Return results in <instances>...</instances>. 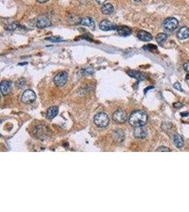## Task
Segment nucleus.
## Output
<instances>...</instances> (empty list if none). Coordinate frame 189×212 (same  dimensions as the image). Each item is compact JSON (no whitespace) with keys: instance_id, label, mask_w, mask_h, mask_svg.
<instances>
[{"instance_id":"obj_1","label":"nucleus","mask_w":189,"mask_h":212,"mask_svg":"<svg viewBox=\"0 0 189 212\" xmlns=\"http://www.w3.org/2000/svg\"><path fill=\"white\" fill-rule=\"evenodd\" d=\"M147 115L143 110H136L133 112L129 117L128 122L131 126L134 127H142L147 122Z\"/></svg>"},{"instance_id":"obj_2","label":"nucleus","mask_w":189,"mask_h":212,"mask_svg":"<svg viewBox=\"0 0 189 212\" xmlns=\"http://www.w3.org/2000/svg\"><path fill=\"white\" fill-rule=\"evenodd\" d=\"M163 28L166 33H172L179 26V20L174 17H168L163 22Z\"/></svg>"},{"instance_id":"obj_3","label":"nucleus","mask_w":189,"mask_h":212,"mask_svg":"<svg viewBox=\"0 0 189 212\" xmlns=\"http://www.w3.org/2000/svg\"><path fill=\"white\" fill-rule=\"evenodd\" d=\"M94 121L95 125H96V126L103 128V127L108 126L109 123V117L106 113H98L96 115H95Z\"/></svg>"},{"instance_id":"obj_4","label":"nucleus","mask_w":189,"mask_h":212,"mask_svg":"<svg viewBox=\"0 0 189 212\" xmlns=\"http://www.w3.org/2000/svg\"><path fill=\"white\" fill-rule=\"evenodd\" d=\"M36 99V95L32 90L25 91L21 95V100L23 102L26 104H30L33 102Z\"/></svg>"},{"instance_id":"obj_5","label":"nucleus","mask_w":189,"mask_h":212,"mask_svg":"<svg viewBox=\"0 0 189 212\" xmlns=\"http://www.w3.org/2000/svg\"><path fill=\"white\" fill-rule=\"evenodd\" d=\"M68 79V74L66 72L59 73L55 76L54 83L58 86H62L66 84Z\"/></svg>"},{"instance_id":"obj_6","label":"nucleus","mask_w":189,"mask_h":212,"mask_svg":"<svg viewBox=\"0 0 189 212\" xmlns=\"http://www.w3.org/2000/svg\"><path fill=\"white\" fill-rule=\"evenodd\" d=\"M51 25V20L45 16H40L38 17L37 20H36V27L38 28H45L50 27Z\"/></svg>"},{"instance_id":"obj_7","label":"nucleus","mask_w":189,"mask_h":212,"mask_svg":"<svg viewBox=\"0 0 189 212\" xmlns=\"http://www.w3.org/2000/svg\"><path fill=\"white\" fill-rule=\"evenodd\" d=\"M113 118L117 123H123L127 120V114L122 110H118L113 113Z\"/></svg>"},{"instance_id":"obj_8","label":"nucleus","mask_w":189,"mask_h":212,"mask_svg":"<svg viewBox=\"0 0 189 212\" xmlns=\"http://www.w3.org/2000/svg\"><path fill=\"white\" fill-rule=\"evenodd\" d=\"M99 28L101 30L104 31H108L116 30V29H117V26H116L115 24H113L112 22H111L110 20L105 19L103 20L100 23Z\"/></svg>"},{"instance_id":"obj_9","label":"nucleus","mask_w":189,"mask_h":212,"mask_svg":"<svg viewBox=\"0 0 189 212\" xmlns=\"http://www.w3.org/2000/svg\"><path fill=\"white\" fill-rule=\"evenodd\" d=\"M11 91V82L9 81H3L1 83V93L3 95L10 93Z\"/></svg>"},{"instance_id":"obj_10","label":"nucleus","mask_w":189,"mask_h":212,"mask_svg":"<svg viewBox=\"0 0 189 212\" xmlns=\"http://www.w3.org/2000/svg\"><path fill=\"white\" fill-rule=\"evenodd\" d=\"M137 37L140 40L144 41V42H149L152 40V36L151 34L145 31H140L137 33Z\"/></svg>"},{"instance_id":"obj_11","label":"nucleus","mask_w":189,"mask_h":212,"mask_svg":"<svg viewBox=\"0 0 189 212\" xmlns=\"http://www.w3.org/2000/svg\"><path fill=\"white\" fill-rule=\"evenodd\" d=\"M176 36L179 40L187 39L189 37V28L186 26L182 27L177 32Z\"/></svg>"},{"instance_id":"obj_12","label":"nucleus","mask_w":189,"mask_h":212,"mask_svg":"<svg viewBox=\"0 0 189 212\" xmlns=\"http://www.w3.org/2000/svg\"><path fill=\"white\" fill-rule=\"evenodd\" d=\"M147 135V132L146 130V129H145V127H143V126L136 127L135 131H134V136H135L136 138L144 139L146 137Z\"/></svg>"},{"instance_id":"obj_13","label":"nucleus","mask_w":189,"mask_h":212,"mask_svg":"<svg viewBox=\"0 0 189 212\" xmlns=\"http://www.w3.org/2000/svg\"><path fill=\"white\" fill-rule=\"evenodd\" d=\"M118 31V35L120 36H124V37H126V36H129L131 35L132 33V30L130 28H129V27L126 26H122L120 27H118L117 29H116Z\"/></svg>"},{"instance_id":"obj_14","label":"nucleus","mask_w":189,"mask_h":212,"mask_svg":"<svg viewBox=\"0 0 189 212\" xmlns=\"http://www.w3.org/2000/svg\"><path fill=\"white\" fill-rule=\"evenodd\" d=\"M81 25L85 26H88L89 28L94 29L95 28V24L94 20H93L91 17H84L82 19H81L80 23H79Z\"/></svg>"},{"instance_id":"obj_15","label":"nucleus","mask_w":189,"mask_h":212,"mask_svg":"<svg viewBox=\"0 0 189 212\" xmlns=\"http://www.w3.org/2000/svg\"><path fill=\"white\" fill-rule=\"evenodd\" d=\"M172 141L174 144L176 146L177 148L179 149H181V148L183 147V138L181 137L179 134H174L172 136Z\"/></svg>"},{"instance_id":"obj_16","label":"nucleus","mask_w":189,"mask_h":212,"mask_svg":"<svg viewBox=\"0 0 189 212\" xmlns=\"http://www.w3.org/2000/svg\"><path fill=\"white\" fill-rule=\"evenodd\" d=\"M114 7L111 4H105L102 6L101 12L105 15H110L114 11Z\"/></svg>"},{"instance_id":"obj_17","label":"nucleus","mask_w":189,"mask_h":212,"mask_svg":"<svg viewBox=\"0 0 189 212\" xmlns=\"http://www.w3.org/2000/svg\"><path fill=\"white\" fill-rule=\"evenodd\" d=\"M58 113V108L56 106H53L48 108V110H47V117L50 120L53 119L54 117H55L57 115Z\"/></svg>"},{"instance_id":"obj_18","label":"nucleus","mask_w":189,"mask_h":212,"mask_svg":"<svg viewBox=\"0 0 189 212\" xmlns=\"http://www.w3.org/2000/svg\"><path fill=\"white\" fill-rule=\"evenodd\" d=\"M127 74L130 76L133 77V78H135L136 79H138L140 81H142L145 79L144 75L141 72H138V71H129V72H127Z\"/></svg>"},{"instance_id":"obj_19","label":"nucleus","mask_w":189,"mask_h":212,"mask_svg":"<svg viewBox=\"0 0 189 212\" xmlns=\"http://www.w3.org/2000/svg\"><path fill=\"white\" fill-rule=\"evenodd\" d=\"M167 39V35L166 33H159L156 36V40L159 45H162L164 44V43L165 42L166 40Z\"/></svg>"},{"instance_id":"obj_20","label":"nucleus","mask_w":189,"mask_h":212,"mask_svg":"<svg viewBox=\"0 0 189 212\" xmlns=\"http://www.w3.org/2000/svg\"><path fill=\"white\" fill-rule=\"evenodd\" d=\"M18 27V24H16V23H13V24H9V26H6V29L8 31H13L15 30Z\"/></svg>"},{"instance_id":"obj_21","label":"nucleus","mask_w":189,"mask_h":212,"mask_svg":"<svg viewBox=\"0 0 189 212\" xmlns=\"http://www.w3.org/2000/svg\"><path fill=\"white\" fill-rule=\"evenodd\" d=\"M25 83H26V81H25V79H21L20 80H19L17 82V86H18L19 88L24 87V85H25Z\"/></svg>"},{"instance_id":"obj_22","label":"nucleus","mask_w":189,"mask_h":212,"mask_svg":"<svg viewBox=\"0 0 189 212\" xmlns=\"http://www.w3.org/2000/svg\"><path fill=\"white\" fill-rule=\"evenodd\" d=\"M46 40L51 41V42H61V41H62V38H56V37H50V38H47Z\"/></svg>"},{"instance_id":"obj_23","label":"nucleus","mask_w":189,"mask_h":212,"mask_svg":"<svg viewBox=\"0 0 189 212\" xmlns=\"http://www.w3.org/2000/svg\"><path fill=\"white\" fill-rule=\"evenodd\" d=\"M157 151H160V152H170V151H172V150L169 149H168L167 147H159V149H157Z\"/></svg>"},{"instance_id":"obj_24","label":"nucleus","mask_w":189,"mask_h":212,"mask_svg":"<svg viewBox=\"0 0 189 212\" xmlns=\"http://www.w3.org/2000/svg\"><path fill=\"white\" fill-rule=\"evenodd\" d=\"M174 88H176V89L179 90L180 91H183V90L181 88V85L180 84V83H179V82H176V83L174 84Z\"/></svg>"},{"instance_id":"obj_25","label":"nucleus","mask_w":189,"mask_h":212,"mask_svg":"<svg viewBox=\"0 0 189 212\" xmlns=\"http://www.w3.org/2000/svg\"><path fill=\"white\" fill-rule=\"evenodd\" d=\"M93 73V69L91 68H86L85 69H84V74H92Z\"/></svg>"},{"instance_id":"obj_26","label":"nucleus","mask_w":189,"mask_h":212,"mask_svg":"<svg viewBox=\"0 0 189 212\" xmlns=\"http://www.w3.org/2000/svg\"><path fill=\"white\" fill-rule=\"evenodd\" d=\"M183 69L186 72L189 74V61H187L183 65Z\"/></svg>"},{"instance_id":"obj_27","label":"nucleus","mask_w":189,"mask_h":212,"mask_svg":"<svg viewBox=\"0 0 189 212\" xmlns=\"http://www.w3.org/2000/svg\"><path fill=\"white\" fill-rule=\"evenodd\" d=\"M183 105L182 104L181 102H176V103H174V108H178V109L181 108L182 107H183Z\"/></svg>"},{"instance_id":"obj_28","label":"nucleus","mask_w":189,"mask_h":212,"mask_svg":"<svg viewBox=\"0 0 189 212\" xmlns=\"http://www.w3.org/2000/svg\"><path fill=\"white\" fill-rule=\"evenodd\" d=\"M106 1L107 0H96V2L98 4H101V5H104V4H105Z\"/></svg>"},{"instance_id":"obj_29","label":"nucleus","mask_w":189,"mask_h":212,"mask_svg":"<svg viewBox=\"0 0 189 212\" xmlns=\"http://www.w3.org/2000/svg\"><path fill=\"white\" fill-rule=\"evenodd\" d=\"M48 0H37L38 2H39L40 4H44L45 2H47Z\"/></svg>"},{"instance_id":"obj_30","label":"nucleus","mask_w":189,"mask_h":212,"mask_svg":"<svg viewBox=\"0 0 189 212\" xmlns=\"http://www.w3.org/2000/svg\"><path fill=\"white\" fill-rule=\"evenodd\" d=\"M181 115L182 116V117H186V116L189 115V114H188V113H182L181 114Z\"/></svg>"},{"instance_id":"obj_31","label":"nucleus","mask_w":189,"mask_h":212,"mask_svg":"<svg viewBox=\"0 0 189 212\" xmlns=\"http://www.w3.org/2000/svg\"><path fill=\"white\" fill-rule=\"evenodd\" d=\"M134 2H141L142 0H133Z\"/></svg>"},{"instance_id":"obj_32","label":"nucleus","mask_w":189,"mask_h":212,"mask_svg":"<svg viewBox=\"0 0 189 212\" xmlns=\"http://www.w3.org/2000/svg\"></svg>"}]
</instances>
